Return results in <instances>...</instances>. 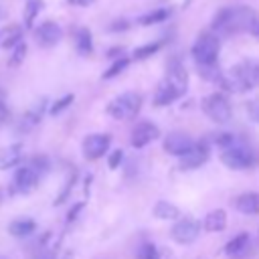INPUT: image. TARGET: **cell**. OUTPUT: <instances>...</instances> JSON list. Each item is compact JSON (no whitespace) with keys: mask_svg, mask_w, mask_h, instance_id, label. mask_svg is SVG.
Masks as SVG:
<instances>
[{"mask_svg":"<svg viewBox=\"0 0 259 259\" xmlns=\"http://www.w3.org/2000/svg\"><path fill=\"white\" fill-rule=\"evenodd\" d=\"M255 22H257V14L249 6L223 8L212 20V30L223 32V34H233V32H239V30L253 28Z\"/></svg>","mask_w":259,"mask_h":259,"instance_id":"6da1fadb","label":"cell"},{"mask_svg":"<svg viewBox=\"0 0 259 259\" xmlns=\"http://www.w3.org/2000/svg\"><path fill=\"white\" fill-rule=\"evenodd\" d=\"M219 83L227 91H233V93L249 91V89H253L259 83V63H253V61L237 63L227 75L223 73Z\"/></svg>","mask_w":259,"mask_h":259,"instance_id":"7a4b0ae2","label":"cell"},{"mask_svg":"<svg viewBox=\"0 0 259 259\" xmlns=\"http://www.w3.org/2000/svg\"><path fill=\"white\" fill-rule=\"evenodd\" d=\"M221 162L231 170H247L257 164V154L253 152L251 146H247L239 138H233V142L223 148Z\"/></svg>","mask_w":259,"mask_h":259,"instance_id":"3957f363","label":"cell"},{"mask_svg":"<svg viewBox=\"0 0 259 259\" xmlns=\"http://www.w3.org/2000/svg\"><path fill=\"white\" fill-rule=\"evenodd\" d=\"M140 107H142V97H140V93L130 91V93H121V95H117L113 101H109L107 113H109L113 119L123 121V119L136 117L138 111H140Z\"/></svg>","mask_w":259,"mask_h":259,"instance_id":"277c9868","label":"cell"},{"mask_svg":"<svg viewBox=\"0 0 259 259\" xmlns=\"http://www.w3.org/2000/svg\"><path fill=\"white\" fill-rule=\"evenodd\" d=\"M221 40L214 32H202L192 45V57L198 65H212L219 59Z\"/></svg>","mask_w":259,"mask_h":259,"instance_id":"5b68a950","label":"cell"},{"mask_svg":"<svg viewBox=\"0 0 259 259\" xmlns=\"http://www.w3.org/2000/svg\"><path fill=\"white\" fill-rule=\"evenodd\" d=\"M202 111L206 113V117H210L214 123H227L233 115V105L227 99V95L223 93H210L202 99Z\"/></svg>","mask_w":259,"mask_h":259,"instance_id":"8992f818","label":"cell"},{"mask_svg":"<svg viewBox=\"0 0 259 259\" xmlns=\"http://www.w3.org/2000/svg\"><path fill=\"white\" fill-rule=\"evenodd\" d=\"M198 233H200V223H198L196 219H192V217H182V219H178V221L174 223L172 231H170L172 239H174L176 243H182V245L192 243V241L198 237Z\"/></svg>","mask_w":259,"mask_h":259,"instance_id":"52a82bcc","label":"cell"},{"mask_svg":"<svg viewBox=\"0 0 259 259\" xmlns=\"http://www.w3.org/2000/svg\"><path fill=\"white\" fill-rule=\"evenodd\" d=\"M164 83L168 87H172V91L178 97H182L186 93V89H188V73H186V69H184V65L180 61H170L168 63Z\"/></svg>","mask_w":259,"mask_h":259,"instance_id":"ba28073f","label":"cell"},{"mask_svg":"<svg viewBox=\"0 0 259 259\" xmlns=\"http://www.w3.org/2000/svg\"><path fill=\"white\" fill-rule=\"evenodd\" d=\"M210 156V150H208V144L206 142H194L192 148L180 156V168L182 170H194V168H200Z\"/></svg>","mask_w":259,"mask_h":259,"instance_id":"9c48e42d","label":"cell"},{"mask_svg":"<svg viewBox=\"0 0 259 259\" xmlns=\"http://www.w3.org/2000/svg\"><path fill=\"white\" fill-rule=\"evenodd\" d=\"M38 180H40V174L30 164H24L16 170V174L12 178V190L20 192V194H26L38 184Z\"/></svg>","mask_w":259,"mask_h":259,"instance_id":"30bf717a","label":"cell"},{"mask_svg":"<svg viewBox=\"0 0 259 259\" xmlns=\"http://www.w3.org/2000/svg\"><path fill=\"white\" fill-rule=\"evenodd\" d=\"M111 138L107 134H91L83 140V156L87 160H97L109 150Z\"/></svg>","mask_w":259,"mask_h":259,"instance_id":"8fae6325","label":"cell"},{"mask_svg":"<svg viewBox=\"0 0 259 259\" xmlns=\"http://www.w3.org/2000/svg\"><path fill=\"white\" fill-rule=\"evenodd\" d=\"M160 136V130L156 123L152 121H140L134 130H132V136H130V142L134 148H144L148 144H152L154 140H158Z\"/></svg>","mask_w":259,"mask_h":259,"instance_id":"7c38bea8","label":"cell"},{"mask_svg":"<svg viewBox=\"0 0 259 259\" xmlns=\"http://www.w3.org/2000/svg\"><path fill=\"white\" fill-rule=\"evenodd\" d=\"M194 140L184 132H172L164 138V150L172 156H182L192 148Z\"/></svg>","mask_w":259,"mask_h":259,"instance_id":"4fadbf2b","label":"cell"},{"mask_svg":"<svg viewBox=\"0 0 259 259\" xmlns=\"http://www.w3.org/2000/svg\"><path fill=\"white\" fill-rule=\"evenodd\" d=\"M36 42L40 45V47H45V49H51V47H55L59 40H61V36H63V30H61V26L57 24V22H53V20H47V22H42L38 28H36Z\"/></svg>","mask_w":259,"mask_h":259,"instance_id":"5bb4252c","label":"cell"},{"mask_svg":"<svg viewBox=\"0 0 259 259\" xmlns=\"http://www.w3.org/2000/svg\"><path fill=\"white\" fill-rule=\"evenodd\" d=\"M45 107H47V99H40L32 109H28L26 113H24V117L20 119V123H18V132H30L32 127H36L38 125V121L42 119V113H45Z\"/></svg>","mask_w":259,"mask_h":259,"instance_id":"9a60e30c","label":"cell"},{"mask_svg":"<svg viewBox=\"0 0 259 259\" xmlns=\"http://www.w3.org/2000/svg\"><path fill=\"white\" fill-rule=\"evenodd\" d=\"M22 160H24V150H22L20 144H14V146H8V148L0 150V170L12 168V166L20 164Z\"/></svg>","mask_w":259,"mask_h":259,"instance_id":"2e32d148","label":"cell"},{"mask_svg":"<svg viewBox=\"0 0 259 259\" xmlns=\"http://www.w3.org/2000/svg\"><path fill=\"white\" fill-rule=\"evenodd\" d=\"M235 208L243 214H259V192H243L235 198Z\"/></svg>","mask_w":259,"mask_h":259,"instance_id":"e0dca14e","label":"cell"},{"mask_svg":"<svg viewBox=\"0 0 259 259\" xmlns=\"http://www.w3.org/2000/svg\"><path fill=\"white\" fill-rule=\"evenodd\" d=\"M227 227V212L223 208H214L204 217V229L210 233H221Z\"/></svg>","mask_w":259,"mask_h":259,"instance_id":"ac0fdd59","label":"cell"},{"mask_svg":"<svg viewBox=\"0 0 259 259\" xmlns=\"http://www.w3.org/2000/svg\"><path fill=\"white\" fill-rule=\"evenodd\" d=\"M154 217L156 219H162V221H176L180 217V208L168 200H160L154 204Z\"/></svg>","mask_w":259,"mask_h":259,"instance_id":"d6986e66","label":"cell"},{"mask_svg":"<svg viewBox=\"0 0 259 259\" xmlns=\"http://www.w3.org/2000/svg\"><path fill=\"white\" fill-rule=\"evenodd\" d=\"M34 229H36V223H34L32 219H16V221H12L10 227H8L10 235H12V237H18V239H24V237L32 235Z\"/></svg>","mask_w":259,"mask_h":259,"instance_id":"ffe728a7","label":"cell"},{"mask_svg":"<svg viewBox=\"0 0 259 259\" xmlns=\"http://www.w3.org/2000/svg\"><path fill=\"white\" fill-rule=\"evenodd\" d=\"M75 47L79 55H91L93 53V36L89 28H77L75 30Z\"/></svg>","mask_w":259,"mask_h":259,"instance_id":"44dd1931","label":"cell"},{"mask_svg":"<svg viewBox=\"0 0 259 259\" xmlns=\"http://www.w3.org/2000/svg\"><path fill=\"white\" fill-rule=\"evenodd\" d=\"M247 245H249V235H247V233H239V235H235V237L225 245V253L231 255V257H237V255H241V253L247 249Z\"/></svg>","mask_w":259,"mask_h":259,"instance_id":"7402d4cb","label":"cell"},{"mask_svg":"<svg viewBox=\"0 0 259 259\" xmlns=\"http://www.w3.org/2000/svg\"><path fill=\"white\" fill-rule=\"evenodd\" d=\"M20 40H22V28L20 26H8V28L0 30V47L2 49H12Z\"/></svg>","mask_w":259,"mask_h":259,"instance_id":"603a6c76","label":"cell"},{"mask_svg":"<svg viewBox=\"0 0 259 259\" xmlns=\"http://www.w3.org/2000/svg\"><path fill=\"white\" fill-rule=\"evenodd\" d=\"M176 99H178V95L172 91V87H168V85L162 81L160 87H158V91H156V95H154V105H156V107L170 105V103L176 101Z\"/></svg>","mask_w":259,"mask_h":259,"instance_id":"cb8c5ba5","label":"cell"},{"mask_svg":"<svg viewBox=\"0 0 259 259\" xmlns=\"http://www.w3.org/2000/svg\"><path fill=\"white\" fill-rule=\"evenodd\" d=\"M40 8H42L40 0H26V4H24V28H32L34 18L38 16Z\"/></svg>","mask_w":259,"mask_h":259,"instance_id":"d4e9b609","label":"cell"},{"mask_svg":"<svg viewBox=\"0 0 259 259\" xmlns=\"http://www.w3.org/2000/svg\"><path fill=\"white\" fill-rule=\"evenodd\" d=\"M168 16H170V10L168 8H158V10H152V12L144 14V16H140L138 22L144 24V26H148V24H158V22L166 20Z\"/></svg>","mask_w":259,"mask_h":259,"instance_id":"484cf974","label":"cell"},{"mask_svg":"<svg viewBox=\"0 0 259 259\" xmlns=\"http://www.w3.org/2000/svg\"><path fill=\"white\" fill-rule=\"evenodd\" d=\"M24 57H26V42L20 40V42H16V45L12 47V55H10V59H8V65H10V67H18V65L24 61Z\"/></svg>","mask_w":259,"mask_h":259,"instance_id":"4316f807","label":"cell"},{"mask_svg":"<svg viewBox=\"0 0 259 259\" xmlns=\"http://www.w3.org/2000/svg\"><path fill=\"white\" fill-rule=\"evenodd\" d=\"M127 65H130V57H117V59L113 61V65L103 73V79H113V77H117Z\"/></svg>","mask_w":259,"mask_h":259,"instance_id":"83f0119b","label":"cell"},{"mask_svg":"<svg viewBox=\"0 0 259 259\" xmlns=\"http://www.w3.org/2000/svg\"><path fill=\"white\" fill-rule=\"evenodd\" d=\"M28 164H30L40 176H45V174L49 172V168H51V160H49L45 154H36V156H32V158L28 160Z\"/></svg>","mask_w":259,"mask_h":259,"instance_id":"f1b7e54d","label":"cell"},{"mask_svg":"<svg viewBox=\"0 0 259 259\" xmlns=\"http://www.w3.org/2000/svg\"><path fill=\"white\" fill-rule=\"evenodd\" d=\"M198 69H200V75H202L204 79H208V81L219 83V81H221V77H223V73L219 71L217 63H212V65H198Z\"/></svg>","mask_w":259,"mask_h":259,"instance_id":"f546056e","label":"cell"},{"mask_svg":"<svg viewBox=\"0 0 259 259\" xmlns=\"http://www.w3.org/2000/svg\"><path fill=\"white\" fill-rule=\"evenodd\" d=\"M162 47V42H152V45H144V47H138L136 51H134V59H138V61H142V59H148V57H152L154 53H158V49Z\"/></svg>","mask_w":259,"mask_h":259,"instance_id":"4dcf8cb0","label":"cell"},{"mask_svg":"<svg viewBox=\"0 0 259 259\" xmlns=\"http://www.w3.org/2000/svg\"><path fill=\"white\" fill-rule=\"evenodd\" d=\"M73 99H75L73 93H67V95H63L61 99H57V101L53 103V107H51V115H59V113H63V111L73 103Z\"/></svg>","mask_w":259,"mask_h":259,"instance_id":"1f68e13d","label":"cell"},{"mask_svg":"<svg viewBox=\"0 0 259 259\" xmlns=\"http://www.w3.org/2000/svg\"><path fill=\"white\" fill-rule=\"evenodd\" d=\"M138 259H160V253L156 249V245L152 243H144L138 251Z\"/></svg>","mask_w":259,"mask_h":259,"instance_id":"d6a6232c","label":"cell"},{"mask_svg":"<svg viewBox=\"0 0 259 259\" xmlns=\"http://www.w3.org/2000/svg\"><path fill=\"white\" fill-rule=\"evenodd\" d=\"M247 113H249L251 121L259 123V97H255V99H251V101L247 103Z\"/></svg>","mask_w":259,"mask_h":259,"instance_id":"836d02e7","label":"cell"},{"mask_svg":"<svg viewBox=\"0 0 259 259\" xmlns=\"http://www.w3.org/2000/svg\"><path fill=\"white\" fill-rule=\"evenodd\" d=\"M121 158H123V152L121 150H113V154L109 156V162H107V166L113 170V168H117L119 164H121Z\"/></svg>","mask_w":259,"mask_h":259,"instance_id":"e575fe53","label":"cell"},{"mask_svg":"<svg viewBox=\"0 0 259 259\" xmlns=\"http://www.w3.org/2000/svg\"><path fill=\"white\" fill-rule=\"evenodd\" d=\"M73 184H75V176H71V178H69V182H67V186L63 188V192H61V196H59V198L55 200V204H61V202H63V200H65V198L69 196V192H71V188H73Z\"/></svg>","mask_w":259,"mask_h":259,"instance_id":"d590c367","label":"cell"},{"mask_svg":"<svg viewBox=\"0 0 259 259\" xmlns=\"http://www.w3.org/2000/svg\"><path fill=\"white\" fill-rule=\"evenodd\" d=\"M127 28H130V22H127V20H115V22H111V26H109L111 32H119V30H127Z\"/></svg>","mask_w":259,"mask_h":259,"instance_id":"8d00e7d4","label":"cell"},{"mask_svg":"<svg viewBox=\"0 0 259 259\" xmlns=\"http://www.w3.org/2000/svg\"><path fill=\"white\" fill-rule=\"evenodd\" d=\"M8 115H10V111H8V107L4 105V101L0 99V127L8 121Z\"/></svg>","mask_w":259,"mask_h":259,"instance_id":"74e56055","label":"cell"},{"mask_svg":"<svg viewBox=\"0 0 259 259\" xmlns=\"http://www.w3.org/2000/svg\"><path fill=\"white\" fill-rule=\"evenodd\" d=\"M83 206H85L83 202H77V204H75V206L71 208V212L67 214V223H71V221H73V219H75V217H77V214H79V212L83 210Z\"/></svg>","mask_w":259,"mask_h":259,"instance_id":"f35d334b","label":"cell"},{"mask_svg":"<svg viewBox=\"0 0 259 259\" xmlns=\"http://www.w3.org/2000/svg\"><path fill=\"white\" fill-rule=\"evenodd\" d=\"M121 53H123V49H121V47H115V49H109V51H107V57L113 59V57H117V55H121Z\"/></svg>","mask_w":259,"mask_h":259,"instance_id":"ab89813d","label":"cell"},{"mask_svg":"<svg viewBox=\"0 0 259 259\" xmlns=\"http://www.w3.org/2000/svg\"><path fill=\"white\" fill-rule=\"evenodd\" d=\"M71 4H75V6H87V4H91V2H95V0H69Z\"/></svg>","mask_w":259,"mask_h":259,"instance_id":"60d3db41","label":"cell"},{"mask_svg":"<svg viewBox=\"0 0 259 259\" xmlns=\"http://www.w3.org/2000/svg\"><path fill=\"white\" fill-rule=\"evenodd\" d=\"M57 255H55V251H49V253H45V255H40V257H36V259H55Z\"/></svg>","mask_w":259,"mask_h":259,"instance_id":"b9f144b4","label":"cell"},{"mask_svg":"<svg viewBox=\"0 0 259 259\" xmlns=\"http://www.w3.org/2000/svg\"><path fill=\"white\" fill-rule=\"evenodd\" d=\"M251 30H253V34H257V36H259V24H257V22L253 24V28H251Z\"/></svg>","mask_w":259,"mask_h":259,"instance_id":"7bdbcfd3","label":"cell"},{"mask_svg":"<svg viewBox=\"0 0 259 259\" xmlns=\"http://www.w3.org/2000/svg\"><path fill=\"white\" fill-rule=\"evenodd\" d=\"M2 97H4V91H2V89H0V99H2Z\"/></svg>","mask_w":259,"mask_h":259,"instance_id":"ee69618b","label":"cell"},{"mask_svg":"<svg viewBox=\"0 0 259 259\" xmlns=\"http://www.w3.org/2000/svg\"><path fill=\"white\" fill-rule=\"evenodd\" d=\"M0 18H2V8H0Z\"/></svg>","mask_w":259,"mask_h":259,"instance_id":"f6af8a7d","label":"cell"},{"mask_svg":"<svg viewBox=\"0 0 259 259\" xmlns=\"http://www.w3.org/2000/svg\"><path fill=\"white\" fill-rule=\"evenodd\" d=\"M0 259H8V257H0Z\"/></svg>","mask_w":259,"mask_h":259,"instance_id":"bcb514c9","label":"cell"}]
</instances>
